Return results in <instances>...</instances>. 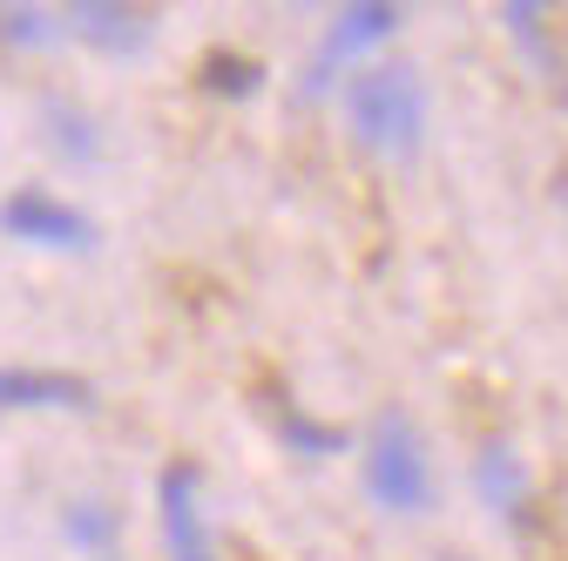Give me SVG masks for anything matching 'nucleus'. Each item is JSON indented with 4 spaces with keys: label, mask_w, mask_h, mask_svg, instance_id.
Returning <instances> with one entry per match:
<instances>
[{
    "label": "nucleus",
    "mask_w": 568,
    "mask_h": 561,
    "mask_svg": "<svg viewBox=\"0 0 568 561\" xmlns=\"http://www.w3.org/2000/svg\"><path fill=\"white\" fill-rule=\"evenodd\" d=\"M345 102H352V135L373 150H413L426 129V95H419V75L406 61H373L345 89Z\"/></svg>",
    "instance_id": "obj_1"
},
{
    "label": "nucleus",
    "mask_w": 568,
    "mask_h": 561,
    "mask_svg": "<svg viewBox=\"0 0 568 561\" xmlns=\"http://www.w3.org/2000/svg\"><path fill=\"white\" fill-rule=\"evenodd\" d=\"M474 494L501 514V521H528V501H535V480L521 467V453L501 440V434H487L474 447Z\"/></svg>",
    "instance_id": "obj_6"
},
{
    "label": "nucleus",
    "mask_w": 568,
    "mask_h": 561,
    "mask_svg": "<svg viewBox=\"0 0 568 561\" xmlns=\"http://www.w3.org/2000/svg\"><path fill=\"white\" fill-rule=\"evenodd\" d=\"M156 514H163L170 561H217V554H210L203 521H196V467L190 460H170L163 467V480H156Z\"/></svg>",
    "instance_id": "obj_5"
},
{
    "label": "nucleus",
    "mask_w": 568,
    "mask_h": 561,
    "mask_svg": "<svg viewBox=\"0 0 568 561\" xmlns=\"http://www.w3.org/2000/svg\"><path fill=\"white\" fill-rule=\"evenodd\" d=\"M284 440H292L298 453H345L338 427H312V419H298V412H284Z\"/></svg>",
    "instance_id": "obj_12"
},
{
    "label": "nucleus",
    "mask_w": 568,
    "mask_h": 561,
    "mask_svg": "<svg viewBox=\"0 0 568 561\" xmlns=\"http://www.w3.org/2000/svg\"><path fill=\"white\" fill-rule=\"evenodd\" d=\"M203 82L217 89V95H244V89H257V68H251V61H231V54H210Z\"/></svg>",
    "instance_id": "obj_13"
},
{
    "label": "nucleus",
    "mask_w": 568,
    "mask_h": 561,
    "mask_svg": "<svg viewBox=\"0 0 568 561\" xmlns=\"http://www.w3.org/2000/svg\"><path fill=\"white\" fill-rule=\"evenodd\" d=\"M541 21H548V14H541V8H508V28H515V34H521V41H528V48H535V61H541V68H548V61H555V54H548V34H541Z\"/></svg>",
    "instance_id": "obj_14"
},
{
    "label": "nucleus",
    "mask_w": 568,
    "mask_h": 561,
    "mask_svg": "<svg viewBox=\"0 0 568 561\" xmlns=\"http://www.w3.org/2000/svg\"><path fill=\"white\" fill-rule=\"evenodd\" d=\"M48 135H54L68 156H95V143H102L95 122H89L82 109H68V102H48Z\"/></svg>",
    "instance_id": "obj_10"
},
{
    "label": "nucleus",
    "mask_w": 568,
    "mask_h": 561,
    "mask_svg": "<svg viewBox=\"0 0 568 561\" xmlns=\"http://www.w3.org/2000/svg\"><path fill=\"white\" fill-rule=\"evenodd\" d=\"M393 28H399V8H386V0H359V8H338V14H332V28H325V41H318V48H312V61H305V95H325L338 68H352L359 54H373Z\"/></svg>",
    "instance_id": "obj_3"
},
{
    "label": "nucleus",
    "mask_w": 568,
    "mask_h": 561,
    "mask_svg": "<svg viewBox=\"0 0 568 561\" xmlns=\"http://www.w3.org/2000/svg\"><path fill=\"white\" fill-rule=\"evenodd\" d=\"M68 28L89 34L109 54H135L142 41H150V14H129V8H115V0H82V8L68 14Z\"/></svg>",
    "instance_id": "obj_7"
},
{
    "label": "nucleus",
    "mask_w": 568,
    "mask_h": 561,
    "mask_svg": "<svg viewBox=\"0 0 568 561\" xmlns=\"http://www.w3.org/2000/svg\"><path fill=\"white\" fill-rule=\"evenodd\" d=\"M0 231L21 237V244H41V251H89L95 244V224L75 203H61L48 190H14L0 203Z\"/></svg>",
    "instance_id": "obj_4"
},
{
    "label": "nucleus",
    "mask_w": 568,
    "mask_h": 561,
    "mask_svg": "<svg viewBox=\"0 0 568 561\" xmlns=\"http://www.w3.org/2000/svg\"><path fill=\"white\" fill-rule=\"evenodd\" d=\"M0 406H89V386H82L75 373L0 366Z\"/></svg>",
    "instance_id": "obj_8"
},
{
    "label": "nucleus",
    "mask_w": 568,
    "mask_h": 561,
    "mask_svg": "<svg viewBox=\"0 0 568 561\" xmlns=\"http://www.w3.org/2000/svg\"><path fill=\"white\" fill-rule=\"evenodd\" d=\"M68 541H75V548H109L115 541V508L75 501V508H68Z\"/></svg>",
    "instance_id": "obj_11"
},
{
    "label": "nucleus",
    "mask_w": 568,
    "mask_h": 561,
    "mask_svg": "<svg viewBox=\"0 0 568 561\" xmlns=\"http://www.w3.org/2000/svg\"><path fill=\"white\" fill-rule=\"evenodd\" d=\"M61 34H68V21L48 14V8H0V41L8 48H48Z\"/></svg>",
    "instance_id": "obj_9"
},
{
    "label": "nucleus",
    "mask_w": 568,
    "mask_h": 561,
    "mask_svg": "<svg viewBox=\"0 0 568 561\" xmlns=\"http://www.w3.org/2000/svg\"><path fill=\"white\" fill-rule=\"evenodd\" d=\"M366 494L393 514H419L434 508V467H426V447L406 419H379L373 427V447H366Z\"/></svg>",
    "instance_id": "obj_2"
}]
</instances>
